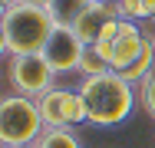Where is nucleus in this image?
<instances>
[{
    "label": "nucleus",
    "mask_w": 155,
    "mask_h": 148,
    "mask_svg": "<svg viewBox=\"0 0 155 148\" xmlns=\"http://www.w3.org/2000/svg\"><path fill=\"white\" fill-rule=\"evenodd\" d=\"M79 95L86 102V122L109 128L119 125L132 115L135 109V92L132 82H125L119 72H102V76H89L79 82Z\"/></svg>",
    "instance_id": "1"
},
{
    "label": "nucleus",
    "mask_w": 155,
    "mask_h": 148,
    "mask_svg": "<svg viewBox=\"0 0 155 148\" xmlns=\"http://www.w3.org/2000/svg\"><path fill=\"white\" fill-rule=\"evenodd\" d=\"M53 17L46 7H33V3H13L3 7V20H0V46L7 56H20V53H43L50 33H53Z\"/></svg>",
    "instance_id": "2"
},
{
    "label": "nucleus",
    "mask_w": 155,
    "mask_h": 148,
    "mask_svg": "<svg viewBox=\"0 0 155 148\" xmlns=\"http://www.w3.org/2000/svg\"><path fill=\"white\" fill-rule=\"evenodd\" d=\"M43 115L30 95H3L0 102V142L3 145H33L43 135Z\"/></svg>",
    "instance_id": "3"
},
{
    "label": "nucleus",
    "mask_w": 155,
    "mask_h": 148,
    "mask_svg": "<svg viewBox=\"0 0 155 148\" xmlns=\"http://www.w3.org/2000/svg\"><path fill=\"white\" fill-rule=\"evenodd\" d=\"M53 66L46 63L43 53H20V56H7V82L17 95H30L40 99L43 92L53 89Z\"/></svg>",
    "instance_id": "4"
},
{
    "label": "nucleus",
    "mask_w": 155,
    "mask_h": 148,
    "mask_svg": "<svg viewBox=\"0 0 155 148\" xmlns=\"http://www.w3.org/2000/svg\"><path fill=\"white\" fill-rule=\"evenodd\" d=\"M36 105H40V115H43L46 128H69V125L86 122V102H83L79 89L53 86L50 92H43L36 99Z\"/></svg>",
    "instance_id": "5"
},
{
    "label": "nucleus",
    "mask_w": 155,
    "mask_h": 148,
    "mask_svg": "<svg viewBox=\"0 0 155 148\" xmlns=\"http://www.w3.org/2000/svg\"><path fill=\"white\" fill-rule=\"evenodd\" d=\"M83 53H86V43L79 40V33L73 27H53L46 46H43V56L53 66V72H73V69H79Z\"/></svg>",
    "instance_id": "6"
},
{
    "label": "nucleus",
    "mask_w": 155,
    "mask_h": 148,
    "mask_svg": "<svg viewBox=\"0 0 155 148\" xmlns=\"http://www.w3.org/2000/svg\"><path fill=\"white\" fill-rule=\"evenodd\" d=\"M145 40H149V36L135 27L132 20H119V33H116V40H109V66H112L116 72H122L125 66L142 53Z\"/></svg>",
    "instance_id": "7"
},
{
    "label": "nucleus",
    "mask_w": 155,
    "mask_h": 148,
    "mask_svg": "<svg viewBox=\"0 0 155 148\" xmlns=\"http://www.w3.org/2000/svg\"><path fill=\"white\" fill-rule=\"evenodd\" d=\"M112 17H119V10H116L112 3H99V0H96L93 7L76 20V27H73V30L79 33V40H83L86 46H93L96 40H99V33H102V27H106Z\"/></svg>",
    "instance_id": "8"
},
{
    "label": "nucleus",
    "mask_w": 155,
    "mask_h": 148,
    "mask_svg": "<svg viewBox=\"0 0 155 148\" xmlns=\"http://www.w3.org/2000/svg\"><path fill=\"white\" fill-rule=\"evenodd\" d=\"M152 72H155V40L149 36V40H145V46H142V53H139L135 59H132V63L125 66V69L119 72V76H122L125 82H132V86H135V82L149 79Z\"/></svg>",
    "instance_id": "9"
},
{
    "label": "nucleus",
    "mask_w": 155,
    "mask_h": 148,
    "mask_svg": "<svg viewBox=\"0 0 155 148\" xmlns=\"http://www.w3.org/2000/svg\"><path fill=\"white\" fill-rule=\"evenodd\" d=\"M96 0H50V17L56 27H76V20L93 7Z\"/></svg>",
    "instance_id": "10"
},
{
    "label": "nucleus",
    "mask_w": 155,
    "mask_h": 148,
    "mask_svg": "<svg viewBox=\"0 0 155 148\" xmlns=\"http://www.w3.org/2000/svg\"><path fill=\"white\" fill-rule=\"evenodd\" d=\"M33 148H83V142L69 128H43V135L33 142Z\"/></svg>",
    "instance_id": "11"
},
{
    "label": "nucleus",
    "mask_w": 155,
    "mask_h": 148,
    "mask_svg": "<svg viewBox=\"0 0 155 148\" xmlns=\"http://www.w3.org/2000/svg\"><path fill=\"white\" fill-rule=\"evenodd\" d=\"M79 72H83V79H89V76H102V72H116L106 59L96 53L93 46H86V53H83V59H79Z\"/></svg>",
    "instance_id": "12"
},
{
    "label": "nucleus",
    "mask_w": 155,
    "mask_h": 148,
    "mask_svg": "<svg viewBox=\"0 0 155 148\" xmlns=\"http://www.w3.org/2000/svg\"><path fill=\"white\" fill-rule=\"evenodd\" d=\"M139 99H142V109L155 118V72L149 76V79L139 82Z\"/></svg>",
    "instance_id": "13"
},
{
    "label": "nucleus",
    "mask_w": 155,
    "mask_h": 148,
    "mask_svg": "<svg viewBox=\"0 0 155 148\" xmlns=\"http://www.w3.org/2000/svg\"><path fill=\"white\" fill-rule=\"evenodd\" d=\"M116 10H119L122 20H142L145 17V0H119Z\"/></svg>",
    "instance_id": "14"
},
{
    "label": "nucleus",
    "mask_w": 155,
    "mask_h": 148,
    "mask_svg": "<svg viewBox=\"0 0 155 148\" xmlns=\"http://www.w3.org/2000/svg\"><path fill=\"white\" fill-rule=\"evenodd\" d=\"M20 3H33V7H50V0H20Z\"/></svg>",
    "instance_id": "15"
},
{
    "label": "nucleus",
    "mask_w": 155,
    "mask_h": 148,
    "mask_svg": "<svg viewBox=\"0 0 155 148\" xmlns=\"http://www.w3.org/2000/svg\"><path fill=\"white\" fill-rule=\"evenodd\" d=\"M3 148H33V145H3Z\"/></svg>",
    "instance_id": "16"
},
{
    "label": "nucleus",
    "mask_w": 155,
    "mask_h": 148,
    "mask_svg": "<svg viewBox=\"0 0 155 148\" xmlns=\"http://www.w3.org/2000/svg\"><path fill=\"white\" fill-rule=\"evenodd\" d=\"M13 3H20V0H3V7H13Z\"/></svg>",
    "instance_id": "17"
},
{
    "label": "nucleus",
    "mask_w": 155,
    "mask_h": 148,
    "mask_svg": "<svg viewBox=\"0 0 155 148\" xmlns=\"http://www.w3.org/2000/svg\"><path fill=\"white\" fill-rule=\"evenodd\" d=\"M99 3H112V7H116V3H119V0H99Z\"/></svg>",
    "instance_id": "18"
},
{
    "label": "nucleus",
    "mask_w": 155,
    "mask_h": 148,
    "mask_svg": "<svg viewBox=\"0 0 155 148\" xmlns=\"http://www.w3.org/2000/svg\"><path fill=\"white\" fill-rule=\"evenodd\" d=\"M152 40H155V36H152Z\"/></svg>",
    "instance_id": "19"
}]
</instances>
